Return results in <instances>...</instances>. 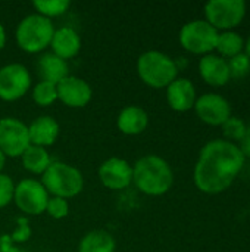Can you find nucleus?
Instances as JSON below:
<instances>
[{"label": "nucleus", "mask_w": 250, "mask_h": 252, "mask_svg": "<svg viewBox=\"0 0 250 252\" xmlns=\"http://www.w3.org/2000/svg\"><path fill=\"white\" fill-rule=\"evenodd\" d=\"M243 164L245 157L237 145L227 140L208 142L199 154L194 183L203 193H221L234 182Z\"/></svg>", "instance_id": "nucleus-1"}, {"label": "nucleus", "mask_w": 250, "mask_h": 252, "mask_svg": "<svg viewBox=\"0 0 250 252\" xmlns=\"http://www.w3.org/2000/svg\"><path fill=\"white\" fill-rule=\"evenodd\" d=\"M133 185L147 196H162L174 185L172 168L159 155H144L133 164Z\"/></svg>", "instance_id": "nucleus-2"}, {"label": "nucleus", "mask_w": 250, "mask_h": 252, "mask_svg": "<svg viewBox=\"0 0 250 252\" xmlns=\"http://www.w3.org/2000/svg\"><path fill=\"white\" fill-rule=\"evenodd\" d=\"M139 78L152 89H167L178 78L177 62L164 52L147 50L141 53L136 63Z\"/></svg>", "instance_id": "nucleus-3"}, {"label": "nucleus", "mask_w": 250, "mask_h": 252, "mask_svg": "<svg viewBox=\"0 0 250 252\" xmlns=\"http://www.w3.org/2000/svg\"><path fill=\"white\" fill-rule=\"evenodd\" d=\"M55 32L52 19H47L38 13H29L24 16L15 30V40L18 47L29 55L43 53L50 47V41Z\"/></svg>", "instance_id": "nucleus-4"}, {"label": "nucleus", "mask_w": 250, "mask_h": 252, "mask_svg": "<svg viewBox=\"0 0 250 252\" xmlns=\"http://www.w3.org/2000/svg\"><path fill=\"white\" fill-rule=\"evenodd\" d=\"M40 182L50 196H57L68 201L78 196L84 189L83 173L63 161H52Z\"/></svg>", "instance_id": "nucleus-5"}, {"label": "nucleus", "mask_w": 250, "mask_h": 252, "mask_svg": "<svg viewBox=\"0 0 250 252\" xmlns=\"http://www.w3.org/2000/svg\"><path fill=\"white\" fill-rule=\"evenodd\" d=\"M218 30L203 19H196L184 24L180 30V44L190 53L209 55L217 46Z\"/></svg>", "instance_id": "nucleus-6"}, {"label": "nucleus", "mask_w": 250, "mask_h": 252, "mask_svg": "<svg viewBox=\"0 0 250 252\" xmlns=\"http://www.w3.org/2000/svg\"><path fill=\"white\" fill-rule=\"evenodd\" d=\"M50 195L37 179H22L15 185L13 202L16 208L25 216H41Z\"/></svg>", "instance_id": "nucleus-7"}, {"label": "nucleus", "mask_w": 250, "mask_h": 252, "mask_svg": "<svg viewBox=\"0 0 250 252\" xmlns=\"http://www.w3.org/2000/svg\"><path fill=\"white\" fill-rule=\"evenodd\" d=\"M32 86L29 69L22 63H7L0 68V100L16 102Z\"/></svg>", "instance_id": "nucleus-8"}, {"label": "nucleus", "mask_w": 250, "mask_h": 252, "mask_svg": "<svg viewBox=\"0 0 250 252\" xmlns=\"http://www.w3.org/2000/svg\"><path fill=\"white\" fill-rule=\"evenodd\" d=\"M246 15V4L242 0H211L205 4L206 22L215 30L237 27Z\"/></svg>", "instance_id": "nucleus-9"}, {"label": "nucleus", "mask_w": 250, "mask_h": 252, "mask_svg": "<svg viewBox=\"0 0 250 252\" xmlns=\"http://www.w3.org/2000/svg\"><path fill=\"white\" fill-rule=\"evenodd\" d=\"M29 146L28 126L15 117L0 118V151L6 158H21Z\"/></svg>", "instance_id": "nucleus-10"}, {"label": "nucleus", "mask_w": 250, "mask_h": 252, "mask_svg": "<svg viewBox=\"0 0 250 252\" xmlns=\"http://www.w3.org/2000/svg\"><path fill=\"white\" fill-rule=\"evenodd\" d=\"M97 176L100 183L111 190H124L133 185V165L119 157H111L105 159Z\"/></svg>", "instance_id": "nucleus-11"}, {"label": "nucleus", "mask_w": 250, "mask_h": 252, "mask_svg": "<svg viewBox=\"0 0 250 252\" xmlns=\"http://www.w3.org/2000/svg\"><path fill=\"white\" fill-rule=\"evenodd\" d=\"M56 89H57V100L68 108H74V109L84 108L93 99V89L88 84V81L77 75L69 74L59 84H56Z\"/></svg>", "instance_id": "nucleus-12"}, {"label": "nucleus", "mask_w": 250, "mask_h": 252, "mask_svg": "<svg viewBox=\"0 0 250 252\" xmlns=\"http://www.w3.org/2000/svg\"><path fill=\"white\" fill-rule=\"evenodd\" d=\"M197 117L209 126H222L231 117L230 103L217 93H206L196 99Z\"/></svg>", "instance_id": "nucleus-13"}, {"label": "nucleus", "mask_w": 250, "mask_h": 252, "mask_svg": "<svg viewBox=\"0 0 250 252\" xmlns=\"http://www.w3.org/2000/svg\"><path fill=\"white\" fill-rule=\"evenodd\" d=\"M60 134V124L56 118L50 115L37 117L28 126V136L29 145L40 146V148H50L56 143Z\"/></svg>", "instance_id": "nucleus-14"}, {"label": "nucleus", "mask_w": 250, "mask_h": 252, "mask_svg": "<svg viewBox=\"0 0 250 252\" xmlns=\"http://www.w3.org/2000/svg\"><path fill=\"white\" fill-rule=\"evenodd\" d=\"M167 102L177 112H186L194 108L196 89L193 83L189 78H175L167 87Z\"/></svg>", "instance_id": "nucleus-15"}, {"label": "nucleus", "mask_w": 250, "mask_h": 252, "mask_svg": "<svg viewBox=\"0 0 250 252\" xmlns=\"http://www.w3.org/2000/svg\"><path fill=\"white\" fill-rule=\"evenodd\" d=\"M52 53L62 58L63 61H69L75 58L81 50V37L72 27H60L55 28L52 41H50Z\"/></svg>", "instance_id": "nucleus-16"}, {"label": "nucleus", "mask_w": 250, "mask_h": 252, "mask_svg": "<svg viewBox=\"0 0 250 252\" xmlns=\"http://www.w3.org/2000/svg\"><path fill=\"white\" fill-rule=\"evenodd\" d=\"M199 72L208 84L217 87L225 86L231 78L228 62L217 55H205L199 62Z\"/></svg>", "instance_id": "nucleus-17"}, {"label": "nucleus", "mask_w": 250, "mask_h": 252, "mask_svg": "<svg viewBox=\"0 0 250 252\" xmlns=\"http://www.w3.org/2000/svg\"><path fill=\"white\" fill-rule=\"evenodd\" d=\"M147 126H149V115L143 108L137 105L125 106L124 109H121L116 118L118 130L125 136H139L144 133Z\"/></svg>", "instance_id": "nucleus-18"}, {"label": "nucleus", "mask_w": 250, "mask_h": 252, "mask_svg": "<svg viewBox=\"0 0 250 252\" xmlns=\"http://www.w3.org/2000/svg\"><path fill=\"white\" fill-rule=\"evenodd\" d=\"M37 71L41 81L59 84L63 78L69 75V65L68 61H63L55 53L44 52L37 62Z\"/></svg>", "instance_id": "nucleus-19"}, {"label": "nucleus", "mask_w": 250, "mask_h": 252, "mask_svg": "<svg viewBox=\"0 0 250 252\" xmlns=\"http://www.w3.org/2000/svg\"><path fill=\"white\" fill-rule=\"evenodd\" d=\"M116 241L108 230L96 229L85 233L80 244L77 252H115Z\"/></svg>", "instance_id": "nucleus-20"}, {"label": "nucleus", "mask_w": 250, "mask_h": 252, "mask_svg": "<svg viewBox=\"0 0 250 252\" xmlns=\"http://www.w3.org/2000/svg\"><path fill=\"white\" fill-rule=\"evenodd\" d=\"M21 164L25 171L34 176H43L52 164V158L46 148L29 145L21 155Z\"/></svg>", "instance_id": "nucleus-21"}, {"label": "nucleus", "mask_w": 250, "mask_h": 252, "mask_svg": "<svg viewBox=\"0 0 250 252\" xmlns=\"http://www.w3.org/2000/svg\"><path fill=\"white\" fill-rule=\"evenodd\" d=\"M243 46H245L243 38L237 32L227 31V32H222V34L218 35L215 49L221 53V58L227 56V58L231 59V58H234V56L242 53Z\"/></svg>", "instance_id": "nucleus-22"}, {"label": "nucleus", "mask_w": 250, "mask_h": 252, "mask_svg": "<svg viewBox=\"0 0 250 252\" xmlns=\"http://www.w3.org/2000/svg\"><path fill=\"white\" fill-rule=\"evenodd\" d=\"M32 7L35 9V13L47 19H53L65 15L71 7V1L69 0H34Z\"/></svg>", "instance_id": "nucleus-23"}, {"label": "nucleus", "mask_w": 250, "mask_h": 252, "mask_svg": "<svg viewBox=\"0 0 250 252\" xmlns=\"http://www.w3.org/2000/svg\"><path fill=\"white\" fill-rule=\"evenodd\" d=\"M32 102L40 108H47L57 100V89L56 84L49 81H38L31 92Z\"/></svg>", "instance_id": "nucleus-24"}, {"label": "nucleus", "mask_w": 250, "mask_h": 252, "mask_svg": "<svg viewBox=\"0 0 250 252\" xmlns=\"http://www.w3.org/2000/svg\"><path fill=\"white\" fill-rule=\"evenodd\" d=\"M69 201L57 196H50L46 205V214L55 220H62L69 214Z\"/></svg>", "instance_id": "nucleus-25"}, {"label": "nucleus", "mask_w": 250, "mask_h": 252, "mask_svg": "<svg viewBox=\"0 0 250 252\" xmlns=\"http://www.w3.org/2000/svg\"><path fill=\"white\" fill-rule=\"evenodd\" d=\"M228 62L230 75L234 78H243L249 74L250 71V59L246 53H240L234 58H231Z\"/></svg>", "instance_id": "nucleus-26"}, {"label": "nucleus", "mask_w": 250, "mask_h": 252, "mask_svg": "<svg viewBox=\"0 0 250 252\" xmlns=\"http://www.w3.org/2000/svg\"><path fill=\"white\" fill-rule=\"evenodd\" d=\"M15 185L16 183L9 174L0 173V208H4L13 202Z\"/></svg>", "instance_id": "nucleus-27"}, {"label": "nucleus", "mask_w": 250, "mask_h": 252, "mask_svg": "<svg viewBox=\"0 0 250 252\" xmlns=\"http://www.w3.org/2000/svg\"><path fill=\"white\" fill-rule=\"evenodd\" d=\"M246 124L237 118V117H230L224 124H222V128H224V134L230 139V140H242V137L245 136L246 133Z\"/></svg>", "instance_id": "nucleus-28"}, {"label": "nucleus", "mask_w": 250, "mask_h": 252, "mask_svg": "<svg viewBox=\"0 0 250 252\" xmlns=\"http://www.w3.org/2000/svg\"><path fill=\"white\" fill-rule=\"evenodd\" d=\"M18 229L13 232L12 239L15 242H25L31 238V227L28 224V220L25 217H19L18 220Z\"/></svg>", "instance_id": "nucleus-29"}, {"label": "nucleus", "mask_w": 250, "mask_h": 252, "mask_svg": "<svg viewBox=\"0 0 250 252\" xmlns=\"http://www.w3.org/2000/svg\"><path fill=\"white\" fill-rule=\"evenodd\" d=\"M239 149L242 151V154H243L245 158H246V157H250V126L246 127V133H245V136H243L242 140H240Z\"/></svg>", "instance_id": "nucleus-30"}, {"label": "nucleus", "mask_w": 250, "mask_h": 252, "mask_svg": "<svg viewBox=\"0 0 250 252\" xmlns=\"http://www.w3.org/2000/svg\"><path fill=\"white\" fill-rule=\"evenodd\" d=\"M6 41H7V32H6V28H4V25L0 22V52L4 49V46H6Z\"/></svg>", "instance_id": "nucleus-31"}, {"label": "nucleus", "mask_w": 250, "mask_h": 252, "mask_svg": "<svg viewBox=\"0 0 250 252\" xmlns=\"http://www.w3.org/2000/svg\"><path fill=\"white\" fill-rule=\"evenodd\" d=\"M4 165H6V157H4V154L0 151V173H3Z\"/></svg>", "instance_id": "nucleus-32"}, {"label": "nucleus", "mask_w": 250, "mask_h": 252, "mask_svg": "<svg viewBox=\"0 0 250 252\" xmlns=\"http://www.w3.org/2000/svg\"><path fill=\"white\" fill-rule=\"evenodd\" d=\"M246 55L249 56V59H250V37H249V40H248V43H246Z\"/></svg>", "instance_id": "nucleus-33"}, {"label": "nucleus", "mask_w": 250, "mask_h": 252, "mask_svg": "<svg viewBox=\"0 0 250 252\" xmlns=\"http://www.w3.org/2000/svg\"><path fill=\"white\" fill-rule=\"evenodd\" d=\"M69 252H72V251H69Z\"/></svg>", "instance_id": "nucleus-34"}]
</instances>
